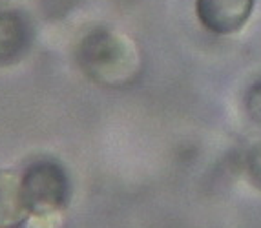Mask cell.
Segmentation results:
<instances>
[{"instance_id": "cell-1", "label": "cell", "mask_w": 261, "mask_h": 228, "mask_svg": "<svg viewBox=\"0 0 261 228\" xmlns=\"http://www.w3.org/2000/svg\"><path fill=\"white\" fill-rule=\"evenodd\" d=\"M77 64L95 84H126L139 68L134 42L117 31L95 27L81 39L75 51Z\"/></svg>"}, {"instance_id": "cell-2", "label": "cell", "mask_w": 261, "mask_h": 228, "mask_svg": "<svg viewBox=\"0 0 261 228\" xmlns=\"http://www.w3.org/2000/svg\"><path fill=\"white\" fill-rule=\"evenodd\" d=\"M20 179L31 217L49 219L70 205V174L57 159L40 157L31 161L20 174Z\"/></svg>"}, {"instance_id": "cell-3", "label": "cell", "mask_w": 261, "mask_h": 228, "mask_svg": "<svg viewBox=\"0 0 261 228\" xmlns=\"http://www.w3.org/2000/svg\"><path fill=\"white\" fill-rule=\"evenodd\" d=\"M256 0H196L197 20L216 35H234L247 26Z\"/></svg>"}, {"instance_id": "cell-4", "label": "cell", "mask_w": 261, "mask_h": 228, "mask_svg": "<svg viewBox=\"0 0 261 228\" xmlns=\"http://www.w3.org/2000/svg\"><path fill=\"white\" fill-rule=\"evenodd\" d=\"M31 44L30 24L17 11H0V66L20 61Z\"/></svg>"}, {"instance_id": "cell-5", "label": "cell", "mask_w": 261, "mask_h": 228, "mask_svg": "<svg viewBox=\"0 0 261 228\" xmlns=\"http://www.w3.org/2000/svg\"><path fill=\"white\" fill-rule=\"evenodd\" d=\"M30 217L20 174L0 170V228H18Z\"/></svg>"}, {"instance_id": "cell-6", "label": "cell", "mask_w": 261, "mask_h": 228, "mask_svg": "<svg viewBox=\"0 0 261 228\" xmlns=\"http://www.w3.org/2000/svg\"><path fill=\"white\" fill-rule=\"evenodd\" d=\"M245 172L254 188L261 190V140L248 150L245 159Z\"/></svg>"}, {"instance_id": "cell-7", "label": "cell", "mask_w": 261, "mask_h": 228, "mask_svg": "<svg viewBox=\"0 0 261 228\" xmlns=\"http://www.w3.org/2000/svg\"><path fill=\"white\" fill-rule=\"evenodd\" d=\"M245 111L257 126H261V79L245 93Z\"/></svg>"}]
</instances>
